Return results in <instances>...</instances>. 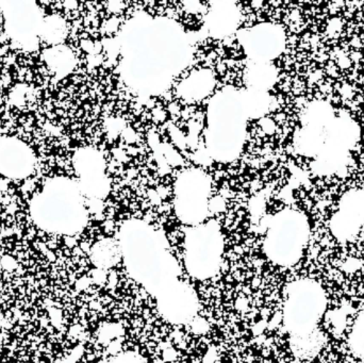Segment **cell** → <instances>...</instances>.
<instances>
[{
	"instance_id": "cell-4",
	"label": "cell",
	"mask_w": 364,
	"mask_h": 363,
	"mask_svg": "<svg viewBox=\"0 0 364 363\" xmlns=\"http://www.w3.org/2000/svg\"><path fill=\"white\" fill-rule=\"evenodd\" d=\"M160 307L168 320L182 323L196 313V298L192 290L176 281L160 293Z\"/></svg>"
},
{
	"instance_id": "cell-3",
	"label": "cell",
	"mask_w": 364,
	"mask_h": 363,
	"mask_svg": "<svg viewBox=\"0 0 364 363\" xmlns=\"http://www.w3.org/2000/svg\"><path fill=\"white\" fill-rule=\"evenodd\" d=\"M31 151L21 141L0 139V173L10 178H23L33 170Z\"/></svg>"
},
{
	"instance_id": "cell-6",
	"label": "cell",
	"mask_w": 364,
	"mask_h": 363,
	"mask_svg": "<svg viewBox=\"0 0 364 363\" xmlns=\"http://www.w3.org/2000/svg\"><path fill=\"white\" fill-rule=\"evenodd\" d=\"M65 25L58 16H51L43 21L41 36L51 44L61 42L65 36Z\"/></svg>"
},
{
	"instance_id": "cell-8",
	"label": "cell",
	"mask_w": 364,
	"mask_h": 363,
	"mask_svg": "<svg viewBox=\"0 0 364 363\" xmlns=\"http://www.w3.org/2000/svg\"><path fill=\"white\" fill-rule=\"evenodd\" d=\"M110 363H145L142 358L139 356L132 355V354H127V355L121 356L117 357V359L113 360Z\"/></svg>"
},
{
	"instance_id": "cell-1",
	"label": "cell",
	"mask_w": 364,
	"mask_h": 363,
	"mask_svg": "<svg viewBox=\"0 0 364 363\" xmlns=\"http://www.w3.org/2000/svg\"><path fill=\"white\" fill-rule=\"evenodd\" d=\"M81 209L76 187L64 179H55L47 183L31 202L34 221L51 232H75L80 227Z\"/></svg>"
},
{
	"instance_id": "cell-5",
	"label": "cell",
	"mask_w": 364,
	"mask_h": 363,
	"mask_svg": "<svg viewBox=\"0 0 364 363\" xmlns=\"http://www.w3.org/2000/svg\"><path fill=\"white\" fill-rule=\"evenodd\" d=\"M45 60L57 74H66L72 68L73 55L68 48L55 46L45 53Z\"/></svg>"
},
{
	"instance_id": "cell-2",
	"label": "cell",
	"mask_w": 364,
	"mask_h": 363,
	"mask_svg": "<svg viewBox=\"0 0 364 363\" xmlns=\"http://www.w3.org/2000/svg\"><path fill=\"white\" fill-rule=\"evenodd\" d=\"M0 6L9 36L23 48H34L44 21L38 6L32 1L0 2Z\"/></svg>"
},
{
	"instance_id": "cell-7",
	"label": "cell",
	"mask_w": 364,
	"mask_h": 363,
	"mask_svg": "<svg viewBox=\"0 0 364 363\" xmlns=\"http://www.w3.org/2000/svg\"><path fill=\"white\" fill-rule=\"evenodd\" d=\"M117 259H119V253L113 245H106L96 251L95 262L98 266H111L117 261Z\"/></svg>"
}]
</instances>
